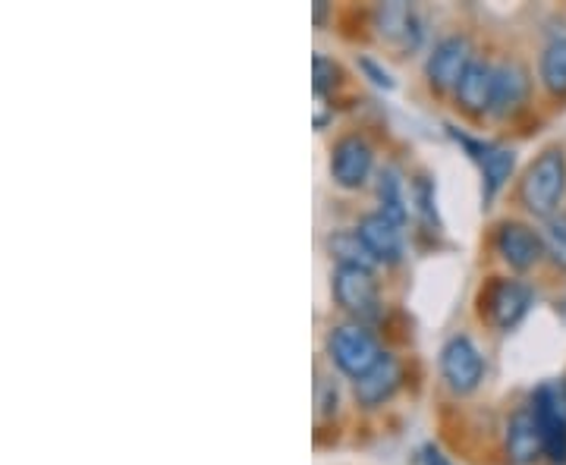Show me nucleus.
I'll use <instances>...</instances> for the list:
<instances>
[{
    "label": "nucleus",
    "instance_id": "b1692460",
    "mask_svg": "<svg viewBox=\"0 0 566 465\" xmlns=\"http://www.w3.org/2000/svg\"><path fill=\"white\" fill-rule=\"evenodd\" d=\"M422 463L424 465H450V463H447V456L441 453V450H438V446H424Z\"/></svg>",
    "mask_w": 566,
    "mask_h": 465
},
{
    "label": "nucleus",
    "instance_id": "9d476101",
    "mask_svg": "<svg viewBox=\"0 0 566 465\" xmlns=\"http://www.w3.org/2000/svg\"><path fill=\"white\" fill-rule=\"evenodd\" d=\"M504 453L510 465H532L545 456V441H542V427L535 422L532 405L516 409L504 427Z\"/></svg>",
    "mask_w": 566,
    "mask_h": 465
},
{
    "label": "nucleus",
    "instance_id": "4468645a",
    "mask_svg": "<svg viewBox=\"0 0 566 465\" xmlns=\"http://www.w3.org/2000/svg\"><path fill=\"white\" fill-rule=\"evenodd\" d=\"M494 70H497V63L479 61V57L465 70V76L457 85V92H453V98H457L463 114H469V117H485V114H491Z\"/></svg>",
    "mask_w": 566,
    "mask_h": 465
},
{
    "label": "nucleus",
    "instance_id": "0eeeda50",
    "mask_svg": "<svg viewBox=\"0 0 566 465\" xmlns=\"http://www.w3.org/2000/svg\"><path fill=\"white\" fill-rule=\"evenodd\" d=\"M331 180L340 189H363L365 182L371 180V170H375V148L371 142L359 136V133H346L337 142L331 145Z\"/></svg>",
    "mask_w": 566,
    "mask_h": 465
},
{
    "label": "nucleus",
    "instance_id": "2eb2a0df",
    "mask_svg": "<svg viewBox=\"0 0 566 465\" xmlns=\"http://www.w3.org/2000/svg\"><path fill=\"white\" fill-rule=\"evenodd\" d=\"M378 35L400 51H416L422 41V22L409 3H385L378 7Z\"/></svg>",
    "mask_w": 566,
    "mask_h": 465
},
{
    "label": "nucleus",
    "instance_id": "1a4fd4ad",
    "mask_svg": "<svg viewBox=\"0 0 566 465\" xmlns=\"http://www.w3.org/2000/svg\"><path fill=\"white\" fill-rule=\"evenodd\" d=\"M532 412L535 422L542 427V441H545V456L551 463H566V405L564 390L554 384H542L532 397Z\"/></svg>",
    "mask_w": 566,
    "mask_h": 465
},
{
    "label": "nucleus",
    "instance_id": "4be33fe9",
    "mask_svg": "<svg viewBox=\"0 0 566 465\" xmlns=\"http://www.w3.org/2000/svg\"><path fill=\"white\" fill-rule=\"evenodd\" d=\"M318 412L322 415H337V405H340V390H337V384L334 381H327V378H322L318 381Z\"/></svg>",
    "mask_w": 566,
    "mask_h": 465
},
{
    "label": "nucleus",
    "instance_id": "7ed1b4c3",
    "mask_svg": "<svg viewBox=\"0 0 566 465\" xmlns=\"http://www.w3.org/2000/svg\"><path fill=\"white\" fill-rule=\"evenodd\" d=\"M475 61V47L469 35H444L441 41H434L428 61H424V80L434 92H457V85L465 76V70Z\"/></svg>",
    "mask_w": 566,
    "mask_h": 465
},
{
    "label": "nucleus",
    "instance_id": "6e6552de",
    "mask_svg": "<svg viewBox=\"0 0 566 465\" xmlns=\"http://www.w3.org/2000/svg\"><path fill=\"white\" fill-rule=\"evenodd\" d=\"M494 252L510 271H532L545 258V236L523 221H501L494 230Z\"/></svg>",
    "mask_w": 566,
    "mask_h": 465
},
{
    "label": "nucleus",
    "instance_id": "423d86ee",
    "mask_svg": "<svg viewBox=\"0 0 566 465\" xmlns=\"http://www.w3.org/2000/svg\"><path fill=\"white\" fill-rule=\"evenodd\" d=\"M528 305H532V289H528V284H523V281L494 277V281L482 289V318H485L494 330L510 334V330L528 315Z\"/></svg>",
    "mask_w": 566,
    "mask_h": 465
},
{
    "label": "nucleus",
    "instance_id": "f03ea898",
    "mask_svg": "<svg viewBox=\"0 0 566 465\" xmlns=\"http://www.w3.org/2000/svg\"><path fill=\"white\" fill-rule=\"evenodd\" d=\"M324 349H327V359H331V364H334L340 374L353 378V381H359L365 371L385 356V349H381V344H378V337H375V334L359 321L334 324V327L327 330Z\"/></svg>",
    "mask_w": 566,
    "mask_h": 465
},
{
    "label": "nucleus",
    "instance_id": "f3484780",
    "mask_svg": "<svg viewBox=\"0 0 566 465\" xmlns=\"http://www.w3.org/2000/svg\"><path fill=\"white\" fill-rule=\"evenodd\" d=\"M482 199L494 202V195L504 189V182L513 177V167H516V151L506 148V145H491L488 142L485 155H482Z\"/></svg>",
    "mask_w": 566,
    "mask_h": 465
},
{
    "label": "nucleus",
    "instance_id": "393cba45",
    "mask_svg": "<svg viewBox=\"0 0 566 465\" xmlns=\"http://www.w3.org/2000/svg\"><path fill=\"white\" fill-rule=\"evenodd\" d=\"M560 390H564V405H566V381H564V384H560Z\"/></svg>",
    "mask_w": 566,
    "mask_h": 465
},
{
    "label": "nucleus",
    "instance_id": "a211bd4d",
    "mask_svg": "<svg viewBox=\"0 0 566 465\" xmlns=\"http://www.w3.org/2000/svg\"><path fill=\"white\" fill-rule=\"evenodd\" d=\"M378 202H381V214L387 218H394L397 223H406L409 218V199H406V182L403 173L397 170V167H385L381 173H378Z\"/></svg>",
    "mask_w": 566,
    "mask_h": 465
},
{
    "label": "nucleus",
    "instance_id": "9b49d317",
    "mask_svg": "<svg viewBox=\"0 0 566 465\" xmlns=\"http://www.w3.org/2000/svg\"><path fill=\"white\" fill-rule=\"evenodd\" d=\"M403 387V362L394 356V352H385L378 362L371 364L365 371L359 381H353V393L356 400L365 409H378L385 405L387 400H394V393Z\"/></svg>",
    "mask_w": 566,
    "mask_h": 465
},
{
    "label": "nucleus",
    "instance_id": "aec40b11",
    "mask_svg": "<svg viewBox=\"0 0 566 465\" xmlns=\"http://www.w3.org/2000/svg\"><path fill=\"white\" fill-rule=\"evenodd\" d=\"M545 252L551 262L557 264L560 271H566V214H554L545 223Z\"/></svg>",
    "mask_w": 566,
    "mask_h": 465
},
{
    "label": "nucleus",
    "instance_id": "ddd939ff",
    "mask_svg": "<svg viewBox=\"0 0 566 465\" xmlns=\"http://www.w3.org/2000/svg\"><path fill=\"white\" fill-rule=\"evenodd\" d=\"M356 230H359L365 245L375 252V258L385 264V267H394V264L403 262V223H397L394 218L381 214V211H371V214H365L363 221H359Z\"/></svg>",
    "mask_w": 566,
    "mask_h": 465
},
{
    "label": "nucleus",
    "instance_id": "6ab92c4d",
    "mask_svg": "<svg viewBox=\"0 0 566 465\" xmlns=\"http://www.w3.org/2000/svg\"><path fill=\"white\" fill-rule=\"evenodd\" d=\"M538 80L551 95H566V35H557L545 44L538 57Z\"/></svg>",
    "mask_w": 566,
    "mask_h": 465
},
{
    "label": "nucleus",
    "instance_id": "dca6fc26",
    "mask_svg": "<svg viewBox=\"0 0 566 465\" xmlns=\"http://www.w3.org/2000/svg\"><path fill=\"white\" fill-rule=\"evenodd\" d=\"M324 245H327V252L337 262V267H359V271H368V274H375L381 267V262L375 258V252L359 236V230H334L324 240Z\"/></svg>",
    "mask_w": 566,
    "mask_h": 465
},
{
    "label": "nucleus",
    "instance_id": "20e7f679",
    "mask_svg": "<svg viewBox=\"0 0 566 465\" xmlns=\"http://www.w3.org/2000/svg\"><path fill=\"white\" fill-rule=\"evenodd\" d=\"M331 293H334V303L359 324L378 318L381 311V289H378L375 274L359 271V267H337L331 274Z\"/></svg>",
    "mask_w": 566,
    "mask_h": 465
},
{
    "label": "nucleus",
    "instance_id": "412c9836",
    "mask_svg": "<svg viewBox=\"0 0 566 465\" xmlns=\"http://www.w3.org/2000/svg\"><path fill=\"white\" fill-rule=\"evenodd\" d=\"M312 73H315V95H322V98L344 82V70H340V63H334L331 57H324V54H315V61H312Z\"/></svg>",
    "mask_w": 566,
    "mask_h": 465
},
{
    "label": "nucleus",
    "instance_id": "39448f33",
    "mask_svg": "<svg viewBox=\"0 0 566 465\" xmlns=\"http://www.w3.org/2000/svg\"><path fill=\"white\" fill-rule=\"evenodd\" d=\"M441 378L460 397L475 393L485 381V356L465 334L450 337L441 349Z\"/></svg>",
    "mask_w": 566,
    "mask_h": 465
},
{
    "label": "nucleus",
    "instance_id": "f257e3e1",
    "mask_svg": "<svg viewBox=\"0 0 566 465\" xmlns=\"http://www.w3.org/2000/svg\"><path fill=\"white\" fill-rule=\"evenodd\" d=\"M566 192V155L564 148H547L542 151L526 177L520 182V202L532 218L551 221L560 208V199Z\"/></svg>",
    "mask_w": 566,
    "mask_h": 465
},
{
    "label": "nucleus",
    "instance_id": "f8f14e48",
    "mask_svg": "<svg viewBox=\"0 0 566 465\" xmlns=\"http://www.w3.org/2000/svg\"><path fill=\"white\" fill-rule=\"evenodd\" d=\"M532 95V76L520 61L497 63L494 70V98H491V117H513L526 107Z\"/></svg>",
    "mask_w": 566,
    "mask_h": 465
},
{
    "label": "nucleus",
    "instance_id": "5701e85b",
    "mask_svg": "<svg viewBox=\"0 0 566 465\" xmlns=\"http://www.w3.org/2000/svg\"><path fill=\"white\" fill-rule=\"evenodd\" d=\"M359 66H363V73L368 76V80L375 82V85H381V88H394L390 73H387L385 66H378V63L371 61V57H363V61H359Z\"/></svg>",
    "mask_w": 566,
    "mask_h": 465
}]
</instances>
